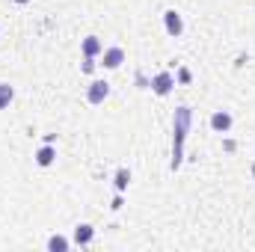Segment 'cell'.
Masks as SVG:
<instances>
[{
    "mask_svg": "<svg viewBox=\"0 0 255 252\" xmlns=\"http://www.w3.org/2000/svg\"><path fill=\"white\" fill-rule=\"evenodd\" d=\"M190 125H193V110L184 107V104L175 107V119H172V163H169L172 172L181 169V163H184V139L190 133Z\"/></svg>",
    "mask_w": 255,
    "mask_h": 252,
    "instance_id": "6da1fadb",
    "label": "cell"
},
{
    "mask_svg": "<svg viewBox=\"0 0 255 252\" xmlns=\"http://www.w3.org/2000/svg\"><path fill=\"white\" fill-rule=\"evenodd\" d=\"M172 86H175V77H172L169 71H157V74L151 77V92H154V95H160V98H163V95H169V92H172Z\"/></svg>",
    "mask_w": 255,
    "mask_h": 252,
    "instance_id": "7a4b0ae2",
    "label": "cell"
},
{
    "mask_svg": "<svg viewBox=\"0 0 255 252\" xmlns=\"http://www.w3.org/2000/svg\"><path fill=\"white\" fill-rule=\"evenodd\" d=\"M107 95H110V83L107 80H92L89 89H86V101L89 104H101Z\"/></svg>",
    "mask_w": 255,
    "mask_h": 252,
    "instance_id": "3957f363",
    "label": "cell"
},
{
    "mask_svg": "<svg viewBox=\"0 0 255 252\" xmlns=\"http://www.w3.org/2000/svg\"><path fill=\"white\" fill-rule=\"evenodd\" d=\"M163 27H166V33H169V36H175V39H178V36L184 33V18H181L175 9H169V12H163Z\"/></svg>",
    "mask_w": 255,
    "mask_h": 252,
    "instance_id": "277c9868",
    "label": "cell"
},
{
    "mask_svg": "<svg viewBox=\"0 0 255 252\" xmlns=\"http://www.w3.org/2000/svg\"><path fill=\"white\" fill-rule=\"evenodd\" d=\"M95 241V229L89 226V223H80L77 229H74V244L77 247H86V244H92Z\"/></svg>",
    "mask_w": 255,
    "mask_h": 252,
    "instance_id": "5b68a950",
    "label": "cell"
},
{
    "mask_svg": "<svg viewBox=\"0 0 255 252\" xmlns=\"http://www.w3.org/2000/svg\"><path fill=\"white\" fill-rule=\"evenodd\" d=\"M122 63H125V51L122 48H107L104 51V60H101L104 68H119Z\"/></svg>",
    "mask_w": 255,
    "mask_h": 252,
    "instance_id": "8992f818",
    "label": "cell"
},
{
    "mask_svg": "<svg viewBox=\"0 0 255 252\" xmlns=\"http://www.w3.org/2000/svg\"><path fill=\"white\" fill-rule=\"evenodd\" d=\"M211 127H214L217 133H226V130L232 127V113H226V110H217V113L211 116Z\"/></svg>",
    "mask_w": 255,
    "mask_h": 252,
    "instance_id": "52a82bcc",
    "label": "cell"
},
{
    "mask_svg": "<svg viewBox=\"0 0 255 252\" xmlns=\"http://www.w3.org/2000/svg\"><path fill=\"white\" fill-rule=\"evenodd\" d=\"M98 54H104L101 39H98V36H86V39H83V57H98Z\"/></svg>",
    "mask_w": 255,
    "mask_h": 252,
    "instance_id": "ba28073f",
    "label": "cell"
},
{
    "mask_svg": "<svg viewBox=\"0 0 255 252\" xmlns=\"http://www.w3.org/2000/svg\"><path fill=\"white\" fill-rule=\"evenodd\" d=\"M54 160H57V151H54V145H51V142H45V145L36 151V163H39V166H51Z\"/></svg>",
    "mask_w": 255,
    "mask_h": 252,
    "instance_id": "9c48e42d",
    "label": "cell"
},
{
    "mask_svg": "<svg viewBox=\"0 0 255 252\" xmlns=\"http://www.w3.org/2000/svg\"><path fill=\"white\" fill-rule=\"evenodd\" d=\"M128 184H130V169H125V166H122V169L116 172V178H113V187H116V193H125Z\"/></svg>",
    "mask_w": 255,
    "mask_h": 252,
    "instance_id": "30bf717a",
    "label": "cell"
},
{
    "mask_svg": "<svg viewBox=\"0 0 255 252\" xmlns=\"http://www.w3.org/2000/svg\"><path fill=\"white\" fill-rule=\"evenodd\" d=\"M12 98H15V89L9 83H0V110H6L12 104Z\"/></svg>",
    "mask_w": 255,
    "mask_h": 252,
    "instance_id": "8fae6325",
    "label": "cell"
},
{
    "mask_svg": "<svg viewBox=\"0 0 255 252\" xmlns=\"http://www.w3.org/2000/svg\"><path fill=\"white\" fill-rule=\"evenodd\" d=\"M48 250L51 252H65L68 250V241L60 238V235H54V238H48Z\"/></svg>",
    "mask_w": 255,
    "mask_h": 252,
    "instance_id": "7c38bea8",
    "label": "cell"
},
{
    "mask_svg": "<svg viewBox=\"0 0 255 252\" xmlns=\"http://www.w3.org/2000/svg\"><path fill=\"white\" fill-rule=\"evenodd\" d=\"M80 71H83V74H92V71H95V57H83Z\"/></svg>",
    "mask_w": 255,
    "mask_h": 252,
    "instance_id": "4fadbf2b",
    "label": "cell"
},
{
    "mask_svg": "<svg viewBox=\"0 0 255 252\" xmlns=\"http://www.w3.org/2000/svg\"><path fill=\"white\" fill-rule=\"evenodd\" d=\"M175 77H178V83H190L193 71H190V68H178V74H175Z\"/></svg>",
    "mask_w": 255,
    "mask_h": 252,
    "instance_id": "5bb4252c",
    "label": "cell"
},
{
    "mask_svg": "<svg viewBox=\"0 0 255 252\" xmlns=\"http://www.w3.org/2000/svg\"><path fill=\"white\" fill-rule=\"evenodd\" d=\"M122 205H125V202H122V193H116V199H113V205H110V208H113V211H119Z\"/></svg>",
    "mask_w": 255,
    "mask_h": 252,
    "instance_id": "9a60e30c",
    "label": "cell"
},
{
    "mask_svg": "<svg viewBox=\"0 0 255 252\" xmlns=\"http://www.w3.org/2000/svg\"><path fill=\"white\" fill-rule=\"evenodd\" d=\"M15 3H18V6H24V3H30V0H15Z\"/></svg>",
    "mask_w": 255,
    "mask_h": 252,
    "instance_id": "2e32d148",
    "label": "cell"
},
{
    "mask_svg": "<svg viewBox=\"0 0 255 252\" xmlns=\"http://www.w3.org/2000/svg\"><path fill=\"white\" fill-rule=\"evenodd\" d=\"M253 175H255V163H253Z\"/></svg>",
    "mask_w": 255,
    "mask_h": 252,
    "instance_id": "e0dca14e",
    "label": "cell"
},
{
    "mask_svg": "<svg viewBox=\"0 0 255 252\" xmlns=\"http://www.w3.org/2000/svg\"><path fill=\"white\" fill-rule=\"evenodd\" d=\"M0 33H3V30H0Z\"/></svg>",
    "mask_w": 255,
    "mask_h": 252,
    "instance_id": "ac0fdd59",
    "label": "cell"
}]
</instances>
